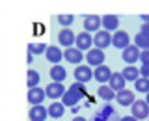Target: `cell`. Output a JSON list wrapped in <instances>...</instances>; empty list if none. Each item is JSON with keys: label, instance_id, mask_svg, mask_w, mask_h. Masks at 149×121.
Instances as JSON below:
<instances>
[{"label": "cell", "instance_id": "cell-1", "mask_svg": "<svg viewBox=\"0 0 149 121\" xmlns=\"http://www.w3.org/2000/svg\"><path fill=\"white\" fill-rule=\"evenodd\" d=\"M86 95V88H84V84L82 82H74L69 90H65V93L62 95V102L65 106H74V104H78V101L82 99V97Z\"/></svg>", "mask_w": 149, "mask_h": 121}, {"label": "cell", "instance_id": "cell-2", "mask_svg": "<svg viewBox=\"0 0 149 121\" xmlns=\"http://www.w3.org/2000/svg\"><path fill=\"white\" fill-rule=\"evenodd\" d=\"M84 60L88 62V65H90V67L102 65V63H104V50H102V49H97V47H91L90 50H86Z\"/></svg>", "mask_w": 149, "mask_h": 121}, {"label": "cell", "instance_id": "cell-3", "mask_svg": "<svg viewBox=\"0 0 149 121\" xmlns=\"http://www.w3.org/2000/svg\"><path fill=\"white\" fill-rule=\"evenodd\" d=\"M130 110H132V115H134L138 121L149 118V104H147L146 99H143V101H142V99H136L132 104H130Z\"/></svg>", "mask_w": 149, "mask_h": 121}, {"label": "cell", "instance_id": "cell-4", "mask_svg": "<svg viewBox=\"0 0 149 121\" xmlns=\"http://www.w3.org/2000/svg\"><path fill=\"white\" fill-rule=\"evenodd\" d=\"M74 82H82V84H86V82H90L91 78H93V69L90 67V65H82V63H78L77 67H74Z\"/></svg>", "mask_w": 149, "mask_h": 121}, {"label": "cell", "instance_id": "cell-5", "mask_svg": "<svg viewBox=\"0 0 149 121\" xmlns=\"http://www.w3.org/2000/svg\"><path fill=\"white\" fill-rule=\"evenodd\" d=\"M45 93H47V97L49 99H52V101H58V99H62V95L65 93V86H63V82H50V84H47L45 86Z\"/></svg>", "mask_w": 149, "mask_h": 121}, {"label": "cell", "instance_id": "cell-6", "mask_svg": "<svg viewBox=\"0 0 149 121\" xmlns=\"http://www.w3.org/2000/svg\"><path fill=\"white\" fill-rule=\"evenodd\" d=\"M93 45L97 47V49H102L104 50L106 47H110L112 45V34L108 30H97L95 32V35H93Z\"/></svg>", "mask_w": 149, "mask_h": 121}, {"label": "cell", "instance_id": "cell-7", "mask_svg": "<svg viewBox=\"0 0 149 121\" xmlns=\"http://www.w3.org/2000/svg\"><path fill=\"white\" fill-rule=\"evenodd\" d=\"M74 47L80 49L82 52L84 50H90L93 47V37H91L90 32H78L77 37H74Z\"/></svg>", "mask_w": 149, "mask_h": 121}, {"label": "cell", "instance_id": "cell-8", "mask_svg": "<svg viewBox=\"0 0 149 121\" xmlns=\"http://www.w3.org/2000/svg\"><path fill=\"white\" fill-rule=\"evenodd\" d=\"M84 54L80 49H77V47H67V49L63 50V60H67L69 63L73 65H78L80 62H84Z\"/></svg>", "mask_w": 149, "mask_h": 121}, {"label": "cell", "instance_id": "cell-9", "mask_svg": "<svg viewBox=\"0 0 149 121\" xmlns=\"http://www.w3.org/2000/svg\"><path fill=\"white\" fill-rule=\"evenodd\" d=\"M140 52L142 50L138 49L136 45H129L123 49V54H121V58H123V62L127 65H134V62H138L140 60Z\"/></svg>", "mask_w": 149, "mask_h": 121}, {"label": "cell", "instance_id": "cell-10", "mask_svg": "<svg viewBox=\"0 0 149 121\" xmlns=\"http://www.w3.org/2000/svg\"><path fill=\"white\" fill-rule=\"evenodd\" d=\"M110 76H112V69H110L106 63L97 65V67L93 69V78H95L99 84H108Z\"/></svg>", "mask_w": 149, "mask_h": 121}, {"label": "cell", "instance_id": "cell-11", "mask_svg": "<svg viewBox=\"0 0 149 121\" xmlns=\"http://www.w3.org/2000/svg\"><path fill=\"white\" fill-rule=\"evenodd\" d=\"M130 45V37L127 32H123V30H116L114 34H112V47H116V49H121L123 50L125 47H129Z\"/></svg>", "mask_w": 149, "mask_h": 121}, {"label": "cell", "instance_id": "cell-12", "mask_svg": "<svg viewBox=\"0 0 149 121\" xmlns=\"http://www.w3.org/2000/svg\"><path fill=\"white\" fill-rule=\"evenodd\" d=\"M45 97H47V93H45V90H41L39 86H36V88H28V95H26V99H28V102H30V104H43Z\"/></svg>", "mask_w": 149, "mask_h": 121}, {"label": "cell", "instance_id": "cell-13", "mask_svg": "<svg viewBox=\"0 0 149 121\" xmlns=\"http://www.w3.org/2000/svg\"><path fill=\"white\" fill-rule=\"evenodd\" d=\"M47 118H49V112H47L45 106L41 104L30 106V112H28V119L30 121H47Z\"/></svg>", "mask_w": 149, "mask_h": 121}, {"label": "cell", "instance_id": "cell-14", "mask_svg": "<svg viewBox=\"0 0 149 121\" xmlns=\"http://www.w3.org/2000/svg\"><path fill=\"white\" fill-rule=\"evenodd\" d=\"M74 37H77V35H74V32L71 30V28H62L60 34H58V43L67 49V47L74 45Z\"/></svg>", "mask_w": 149, "mask_h": 121}, {"label": "cell", "instance_id": "cell-15", "mask_svg": "<svg viewBox=\"0 0 149 121\" xmlns=\"http://www.w3.org/2000/svg\"><path fill=\"white\" fill-rule=\"evenodd\" d=\"M116 99H118L119 106H130L134 101V91L132 90H127V88H123V90H119L118 93H116Z\"/></svg>", "mask_w": 149, "mask_h": 121}, {"label": "cell", "instance_id": "cell-16", "mask_svg": "<svg viewBox=\"0 0 149 121\" xmlns=\"http://www.w3.org/2000/svg\"><path fill=\"white\" fill-rule=\"evenodd\" d=\"M101 17L99 15H86L84 17V30L86 32H97L101 30Z\"/></svg>", "mask_w": 149, "mask_h": 121}, {"label": "cell", "instance_id": "cell-17", "mask_svg": "<svg viewBox=\"0 0 149 121\" xmlns=\"http://www.w3.org/2000/svg\"><path fill=\"white\" fill-rule=\"evenodd\" d=\"M101 24L104 30L116 32V30H119V17L118 15H104V17H101Z\"/></svg>", "mask_w": 149, "mask_h": 121}, {"label": "cell", "instance_id": "cell-18", "mask_svg": "<svg viewBox=\"0 0 149 121\" xmlns=\"http://www.w3.org/2000/svg\"><path fill=\"white\" fill-rule=\"evenodd\" d=\"M45 56H47V62H50V63H60V62H62V58H63V52L60 50V47L49 45V47H47V50H45Z\"/></svg>", "mask_w": 149, "mask_h": 121}, {"label": "cell", "instance_id": "cell-19", "mask_svg": "<svg viewBox=\"0 0 149 121\" xmlns=\"http://www.w3.org/2000/svg\"><path fill=\"white\" fill-rule=\"evenodd\" d=\"M49 74H50V78H52L54 82H63L65 78H67V71H65V67L60 65V63H52Z\"/></svg>", "mask_w": 149, "mask_h": 121}, {"label": "cell", "instance_id": "cell-20", "mask_svg": "<svg viewBox=\"0 0 149 121\" xmlns=\"http://www.w3.org/2000/svg\"><path fill=\"white\" fill-rule=\"evenodd\" d=\"M125 84H127V80H125V76H123L121 73H112V76H110V80H108V86H110L116 93H118L119 90H123Z\"/></svg>", "mask_w": 149, "mask_h": 121}, {"label": "cell", "instance_id": "cell-21", "mask_svg": "<svg viewBox=\"0 0 149 121\" xmlns=\"http://www.w3.org/2000/svg\"><path fill=\"white\" fill-rule=\"evenodd\" d=\"M97 97H99V99H102L104 102H110L112 99H116V91L112 90L108 84H101L99 90H97Z\"/></svg>", "mask_w": 149, "mask_h": 121}, {"label": "cell", "instance_id": "cell-22", "mask_svg": "<svg viewBox=\"0 0 149 121\" xmlns=\"http://www.w3.org/2000/svg\"><path fill=\"white\" fill-rule=\"evenodd\" d=\"M47 112H49V115L50 118H54V119H60L63 115V112H65V104L62 101H52V104H49V108H47Z\"/></svg>", "mask_w": 149, "mask_h": 121}, {"label": "cell", "instance_id": "cell-23", "mask_svg": "<svg viewBox=\"0 0 149 121\" xmlns=\"http://www.w3.org/2000/svg\"><path fill=\"white\" fill-rule=\"evenodd\" d=\"M121 74L125 76V80H127V82H134L138 76H142V74H140V69L136 67V65H127V67L121 71Z\"/></svg>", "mask_w": 149, "mask_h": 121}, {"label": "cell", "instance_id": "cell-24", "mask_svg": "<svg viewBox=\"0 0 149 121\" xmlns=\"http://www.w3.org/2000/svg\"><path fill=\"white\" fill-rule=\"evenodd\" d=\"M134 90L138 93H147L149 91V76H138L134 80Z\"/></svg>", "mask_w": 149, "mask_h": 121}, {"label": "cell", "instance_id": "cell-25", "mask_svg": "<svg viewBox=\"0 0 149 121\" xmlns=\"http://www.w3.org/2000/svg\"><path fill=\"white\" fill-rule=\"evenodd\" d=\"M39 80H41L39 73L34 71V69H28V73H26V86L28 88H36V86H39Z\"/></svg>", "mask_w": 149, "mask_h": 121}, {"label": "cell", "instance_id": "cell-26", "mask_svg": "<svg viewBox=\"0 0 149 121\" xmlns=\"http://www.w3.org/2000/svg\"><path fill=\"white\" fill-rule=\"evenodd\" d=\"M134 45L138 47L140 50H146V49H149V35H146V34H136L134 35Z\"/></svg>", "mask_w": 149, "mask_h": 121}, {"label": "cell", "instance_id": "cell-27", "mask_svg": "<svg viewBox=\"0 0 149 121\" xmlns=\"http://www.w3.org/2000/svg\"><path fill=\"white\" fill-rule=\"evenodd\" d=\"M99 110H101L102 114L106 115V118H110V119H114V121H119V119H118V114H116V110L112 108V106L108 104V102H104V104H102Z\"/></svg>", "mask_w": 149, "mask_h": 121}, {"label": "cell", "instance_id": "cell-28", "mask_svg": "<svg viewBox=\"0 0 149 121\" xmlns=\"http://www.w3.org/2000/svg\"><path fill=\"white\" fill-rule=\"evenodd\" d=\"M47 47L49 45H45V43H30L28 45V52H32V54H43L45 50H47Z\"/></svg>", "mask_w": 149, "mask_h": 121}, {"label": "cell", "instance_id": "cell-29", "mask_svg": "<svg viewBox=\"0 0 149 121\" xmlns=\"http://www.w3.org/2000/svg\"><path fill=\"white\" fill-rule=\"evenodd\" d=\"M58 22H60V26H63V28H69L74 22V15H71V13H65V15H60L58 17Z\"/></svg>", "mask_w": 149, "mask_h": 121}, {"label": "cell", "instance_id": "cell-30", "mask_svg": "<svg viewBox=\"0 0 149 121\" xmlns=\"http://www.w3.org/2000/svg\"><path fill=\"white\" fill-rule=\"evenodd\" d=\"M91 121H114V119L106 118V115L102 114L101 110H95V114H93V118H91Z\"/></svg>", "mask_w": 149, "mask_h": 121}, {"label": "cell", "instance_id": "cell-31", "mask_svg": "<svg viewBox=\"0 0 149 121\" xmlns=\"http://www.w3.org/2000/svg\"><path fill=\"white\" fill-rule=\"evenodd\" d=\"M140 62H142V63H149V49H146V50L140 52Z\"/></svg>", "mask_w": 149, "mask_h": 121}, {"label": "cell", "instance_id": "cell-32", "mask_svg": "<svg viewBox=\"0 0 149 121\" xmlns=\"http://www.w3.org/2000/svg\"><path fill=\"white\" fill-rule=\"evenodd\" d=\"M140 74H142V76H149V63H142V67H140Z\"/></svg>", "mask_w": 149, "mask_h": 121}, {"label": "cell", "instance_id": "cell-33", "mask_svg": "<svg viewBox=\"0 0 149 121\" xmlns=\"http://www.w3.org/2000/svg\"><path fill=\"white\" fill-rule=\"evenodd\" d=\"M142 34L149 35V22H142Z\"/></svg>", "mask_w": 149, "mask_h": 121}, {"label": "cell", "instance_id": "cell-34", "mask_svg": "<svg viewBox=\"0 0 149 121\" xmlns=\"http://www.w3.org/2000/svg\"><path fill=\"white\" fill-rule=\"evenodd\" d=\"M26 62H28V65L34 62V54H32V52H28V50H26Z\"/></svg>", "mask_w": 149, "mask_h": 121}, {"label": "cell", "instance_id": "cell-35", "mask_svg": "<svg viewBox=\"0 0 149 121\" xmlns=\"http://www.w3.org/2000/svg\"><path fill=\"white\" fill-rule=\"evenodd\" d=\"M119 121H138V119L134 118V115H125V118H121Z\"/></svg>", "mask_w": 149, "mask_h": 121}, {"label": "cell", "instance_id": "cell-36", "mask_svg": "<svg viewBox=\"0 0 149 121\" xmlns=\"http://www.w3.org/2000/svg\"><path fill=\"white\" fill-rule=\"evenodd\" d=\"M78 110H80V106H78V104H74V106H71V114L74 115V114H77V112Z\"/></svg>", "mask_w": 149, "mask_h": 121}, {"label": "cell", "instance_id": "cell-37", "mask_svg": "<svg viewBox=\"0 0 149 121\" xmlns=\"http://www.w3.org/2000/svg\"><path fill=\"white\" fill-rule=\"evenodd\" d=\"M73 121H88V119H86V118H82V115H74Z\"/></svg>", "mask_w": 149, "mask_h": 121}, {"label": "cell", "instance_id": "cell-38", "mask_svg": "<svg viewBox=\"0 0 149 121\" xmlns=\"http://www.w3.org/2000/svg\"><path fill=\"white\" fill-rule=\"evenodd\" d=\"M140 19H142V22H149V15H140Z\"/></svg>", "mask_w": 149, "mask_h": 121}, {"label": "cell", "instance_id": "cell-39", "mask_svg": "<svg viewBox=\"0 0 149 121\" xmlns=\"http://www.w3.org/2000/svg\"><path fill=\"white\" fill-rule=\"evenodd\" d=\"M146 101H147V104H149V91L146 93Z\"/></svg>", "mask_w": 149, "mask_h": 121}]
</instances>
